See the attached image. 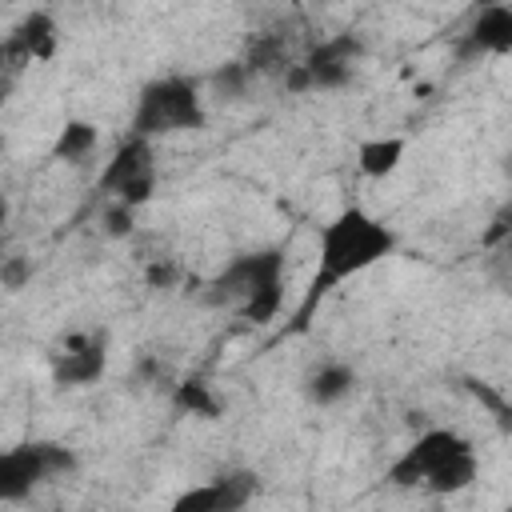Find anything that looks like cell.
Segmentation results:
<instances>
[{
	"instance_id": "1",
	"label": "cell",
	"mask_w": 512,
	"mask_h": 512,
	"mask_svg": "<svg viewBox=\"0 0 512 512\" xmlns=\"http://www.w3.org/2000/svg\"><path fill=\"white\" fill-rule=\"evenodd\" d=\"M392 248H396V232H392L388 224H380L376 216H368L364 208H344V212H336V216L320 228V244H316L320 264H316V276L308 280L304 300H300V308H296V332L308 328L316 304H320L336 284H344L348 276L372 268V264L384 260Z\"/></svg>"
},
{
	"instance_id": "2",
	"label": "cell",
	"mask_w": 512,
	"mask_h": 512,
	"mask_svg": "<svg viewBox=\"0 0 512 512\" xmlns=\"http://www.w3.org/2000/svg\"><path fill=\"white\" fill-rule=\"evenodd\" d=\"M204 124H208V112H204V100L196 92V80H188V76H160V80H148L140 88L132 120H128V136L152 144L156 136L196 132Z\"/></svg>"
},
{
	"instance_id": "3",
	"label": "cell",
	"mask_w": 512,
	"mask_h": 512,
	"mask_svg": "<svg viewBox=\"0 0 512 512\" xmlns=\"http://www.w3.org/2000/svg\"><path fill=\"white\" fill-rule=\"evenodd\" d=\"M272 280H284V252L280 248H256V252L228 260L204 284V300L208 304H244L256 288H264Z\"/></svg>"
},
{
	"instance_id": "4",
	"label": "cell",
	"mask_w": 512,
	"mask_h": 512,
	"mask_svg": "<svg viewBox=\"0 0 512 512\" xmlns=\"http://www.w3.org/2000/svg\"><path fill=\"white\" fill-rule=\"evenodd\" d=\"M460 452H472V444L456 428H428L388 464V484L392 488H416V484H424V476L432 468H440L444 460H452Z\"/></svg>"
},
{
	"instance_id": "5",
	"label": "cell",
	"mask_w": 512,
	"mask_h": 512,
	"mask_svg": "<svg viewBox=\"0 0 512 512\" xmlns=\"http://www.w3.org/2000/svg\"><path fill=\"white\" fill-rule=\"evenodd\" d=\"M260 492V476L248 468L224 472L212 484H196L172 500L168 512H244L248 500Z\"/></svg>"
},
{
	"instance_id": "6",
	"label": "cell",
	"mask_w": 512,
	"mask_h": 512,
	"mask_svg": "<svg viewBox=\"0 0 512 512\" xmlns=\"http://www.w3.org/2000/svg\"><path fill=\"white\" fill-rule=\"evenodd\" d=\"M108 368V348H104V336H68L64 340V352H56L52 360V384L60 388H88L104 376Z\"/></svg>"
},
{
	"instance_id": "7",
	"label": "cell",
	"mask_w": 512,
	"mask_h": 512,
	"mask_svg": "<svg viewBox=\"0 0 512 512\" xmlns=\"http://www.w3.org/2000/svg\"><path fill=\"white\" fill-rule=\"evenodd\" d=\"M508 52H512V8L508 4H488L472 20V28L464 36L460 60H472V56H508Z\"/></svg>"
},
{
	"instance_id": "8",
	"label": "cell",
	"mask_w": 512,
	"mask_h": 512,
	"mask_svg": "<svg viewBox=\"0 0 512 512\" xmlns=\"http://www.w3.org/2000/svg\"><path fill=\"white\" fill-rule=\"evenodd\" d=\"M8 48H12V72H20L32 60H52L56 56V20H52V12H44V8L28 12L8 32Z\"/></svg>"
},
{
	"instance_id": "9",
	"label": "cell",
	"mask_w": 512,
	"mask_h": 512,
	"mask_svg": "<svg viewBox=\"0 0 512 512\" xmlns=\"http://www.w3.org/2000/svg\"><path fill=\"white\" fill-rule=\"evenodd\" d=\"M36 484H44V468H40L36 444H16V448L0 452V504L28 500Z\"/></svg>"
},
{
	"instance_id": "10",
	"label": "cell",
	"mask_w": 512,
	"mask_h": 512,
	"mask_svg": "<svg viewBox=\"0 0 512 512\" xmlns=\"http://www.w3.org/2000/svg\"><path fill=\"white\" fill-rule=\"evenodd\" d=\"M144 172H156V164H152V144L128 136V140L112 152V160L104 164V172H100V192H104V196H116L128 180H136V176H144Z\"/></svg>"
},
{
	"instance_id": "11",
	"label": "cell",
	"mask_w": 512,
	"mask_h": 512,
	"mask_svg": "<svg viewBox=\"0 0 512 512\" xmlns=\"http://www.w3.org/2000/svg\"><path fill=\"white\" fill-rule=\"evenodd\" d=\"M356 388V372L348 368V364H340V360H332V364H320L308 380H304V392H308V400L312 404H320V408H332V404H340L348 392Z\"/></svg>"
},
{
	"instance_id": "12",
	"label": "cell",
	"mask_w": 512,
	"mask_h": 512,
	"mask_svg": "<svg viewBox=\"0 0 512 512\" xmlns=\"http://www.w3.org/2000/svg\"><path fill=\"white\" fill-rule=\"evenodd\" d=\"M172 408L180 412V416H196V420H220L224 416V400L212 392V384L208 380H200V376H188V380H180L176 388H172Z\"/></svg>"
},
{
	"instance_id": "13",
	"label": "cell",
	"mask_w": 512,
	"mask_h": 512,
	"mask_svg": "<svg viewBox=\"0 0 512 512\" xmlns=\"http://www.w3.org/2000/svg\"><path fill=\"white\" fill-rule=\"evenodd\" d=\"M404 140L400 136H376V140H364L360 148H356V168L368 176V180H384V176H392L396 168H400V160H404Z\"/></svg>"
},
{
	"instance_id": "14",
	"label": "cell",
	"mask_w": 512,
	"mask_h": 512,
	"mask_svg": "<svg viewBox=\"0 0 512 512\" xmlns=\"http://www.w3.org/2000/svg\"><path fill=\"white\" fill-rule=\"evenodd\" d=\"M472 480H476V456H472V452H460V456L444 460L440 468H432V472L424 476V488H428L432 496H456V492H464Z\"/></svg>"
},
{
	"instance_id": "15",
	"label": "cell",
	"mask_w": 512,
	"mask_h": 512,
	"mask_svg": "<svg viewBox=\"0 0 512 512\" xmlns=\"http://www.w3.org/2000/svg\"><path fill=\"white\" fill-rule=\"evenodd\" d=\"M360 56H364V40L352 36V32H336V36L312 44L300 64H304V68H324V64H352V68H356Z\"/></svg>"
},
{
	"instance_id": "16",
	"label": "cell",
	"mask_w": 512,
	"mask_h": 512,
	"mask_svg": "<svg viewBox=\"0 0 512 512\" xmlns=\"http://www.w3.org/2000/svg\"><path fill=\"white\" fill-rule=\"evenodd\" d=\"M96 140H100V132H96L92 120H64V128H60V136L52 144V156L68 160V164H80L96 148Z\"/></svg>"
},
{
	"instance_id": "17",
	"label": "cell",
	"mask_w": 512,
	"mask_h": 512,
	"mask_svg": "<svg viewBox=\"0 0 512 512\" xmlns=\"http://www.w3.org/2000/svg\"><path fill=\"white\" fill-rule=\"evenodd\" d=\"M280 308H284V280H272V284L256 288V292L240 304V316H244L248 324H272Z\"/></svg>"
},
{
	"instance_id": "18",
	"label": "cell",
	"mask_w": 512,
	"mask_h": 512,
	"mask_svg": "<svg viewBox=\"0 0 512 512\" xmlns=\"http://www.w3.org/2000/svg\"><path fill=\"white\" fill-rule=\"evenodd\" d=\"M240 64L248 68V76H252V72H276V68H284L288 60H284L280 36H256V40L248 44V56H244Z\"/></svg>"
},
{
	"instance_id": "19",
	"label": "cell",
	"mask_w": 512,
	"mask_h": 512,
	"mask_svg": "<svg viewBox=\"0 0 512 512\" xmlns=\"http://www.w3.org/2000/svg\"><path fill=\"white\" fill-rule=\"evenodd\" d=\"M32 444H36V456H40L44 480L64 476V472H72V468H76V456H72L64 444H56V440H32Z\"/></svg>"
},
{
	"instance_id": "20",
	"label": "cell",
	"mask_w": 512,
	"mask_h": 512,
	"mask_svg": "<svg viewBox=\"0 0 512 512\" xmlns=\"http://www.w3.org/2000/svg\"><path fill=\"white\" fill-rule=\"evenodd\" d=\"M248 68L240 64V60H232V64H224V68H216L212 72V88L224 96V100H240L244 96V88H248Z\"/></svg>"
},
{
	"instance_id": "21",
	"label": "cell",
	"mask_w": 512,
	"mask_h": 512,
	"mask_svg": "<svg viewBox=\"0 0 512 512\" xmlns=\"http://www.w3.org/2000/svg\"><path fill=\"white\" fill-rule=\"evenodd\" d=\"M152 192H156V172H144V176H136V180H128V184H124V188H120V192H116L112 200L136 212V208H144V204L152 200Z\"/></svg>"
},
{
	"instance_id": "22",
	"label": "cell",
	"mask_w": 512,
	"mask_h": 512,
	"mask_svg": "<svg viewBox=\"0 0 512 512\" xmlns=\"http://www.w3.org/2000/svg\"><path fill=\"white\" fill-rule=\"evenodd\" d=\"M28 280H32V264H28L24 256H4V260H0V288L20 292Z\"/></svg>"
},
{
	"instance_id": "23",
	"label": "cell",
	"mask_w": 512,
	"mask_h": 512,
	"mask_svg": "<svg viewBox=\"0 0 512 512\" xmlns=\"http://www.w3.org/2000/svg\"><path fill=\"white\" fill-rule=\"evenodd\" d=\"M132 228H136V212H132V208H124V204H116V200H112V204H108V208H104V232H108V236H116V240H120V236H128V232H132Z\"/></svg>"
},
{
	"instance_id": "24",
	"label": "cell",
	"mask_w": 512,
	"mask_h": 512,
	"mask_svg": "<svg viewBox=\"0 0 512 512\" xmlns=\"http://www.w3.org/2000/svg\"><path fill=\"white\" fill-rule=\"evenodd\" d=\"M312 88H344L352 80V64H324V68H308Z\"/></svg>"
},
{
	"instance_id": "25",
	"label": "cell",
	"mask_w": 512,
	"mask_h": 512,
	"mask_svg": "<svg viewBox=\"0 0 512 512\" xmlns=\"http://www.w3.org/2000/svg\"><path fill=\"white\" fill-rule=\"evenodd\" d=\"M176 276H180V268H176L172 260H152V264L144 268V284L156 288V292H160V288H172Z\"/></svg>"
},
{
	"instance_id": "26",
	"label": "cell",
	"mask_w": 512,
	"mask_h": 512,
	"mask_svg": "<svg viewBox=\"0 0 512 512\" xmlns=\"http://www.w3.org/2000/svg\"><path fill=\"white\" fill-rule=\"evenodd\" d=\"M508 232H512V212H508V208H500V212L492 216V224L484 228L480 244H484V248H496V244H500V240H504Z\"/></svg>"
},
{
	"instance_id": "27",
	"label": "cell",
	"mask_w": 512,
	"mask_h": 512,
	"mask_svg": "<svg viewBox=\"0 0 512 512\" xmlns=\"http://www.w3.org/2000/svg\"><path fill=\"white\" fill-rule=\"evenodd\" d=\"M284 88H288L292 96L312 92V76H308V68H304V64H288V68H284Z\"/></svg>"
},
{
	"instance_id": "28",
	"label": "cell",
	"mask_w": 512,
	"mask_h": 512,
	"mask_svg": "<svg viewBox=\"0 0 512 512\" xmlns=\"http://www.w3.org/2000/svg\"><path fill=\"white\" fill-rule=\"evenodd\" d=\"M0 76H12V48H8V36H0Z\"/></svg>"
},
{
	"instance_id": "29",
	"label": "cell",
	"mask_w": 512,
	"mask_h": 512,
	"mask_svg": "<svg viewBox=\"0 0 512 512\" xmlns=\"http://www.w3.org/2000/svg\"><path fill=\"white\" fill-rule=\"evenodd\" d=\"M8 92H12V76H0V108H4V100H8Z\"/></svg>"
},
{
	"instance_id": "30",
	"label": "cell",
	"mask_w": 512,
	"mask_h": 512,
	"mask_svg": "<svg viewBox=\"0 0 512 512\" xmlns=\"http://www.w3.org/2000/svg\"><path fill=\"white\" fill-rule=\"evenodd\" d=\"M4 224H8V200L0 196V228H4Z\"/></svg>"
},
{
	"instance_id": "31",
	"label": "cell",
	"mask_w": 512,
	"mask_h": 512,
	"mask_svg": "<svg viewBox=\"0 0 512 512\" xmlns=\"http://www.w3.org/2000/svg\"><path fill=\"white\" fill-rule=\"evenodd\" d=\"M0 152H4V136H0Z\"/></svg>"
}]
</instances>
